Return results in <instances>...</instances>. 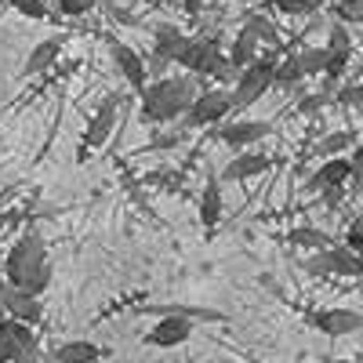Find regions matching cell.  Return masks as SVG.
<instances>
[{
	"instance_id": "cell-38",
	"label": "cell",
	"mask_w": 363,
	"mask_h": 363,
	"mask_svg": "<svg viewBox=\"0 0 363 363\" xmlns=\"http://www.w3.org/2000/svg\"><path fill=\"white\" fill-rule=\"evenodd\" d=\"M138 4H149V8H157V4H160V0H138Z\"/></svg>"
},
{
	"instance_id": "cell-39",
	"label": "cell",
	"mask_w": 363,
	"mask_h": 363,
	"mask_svg": "<svg viewBox=\"0 0 363 363\" xmlns=\"http://www.w3.org/2000/svg\"><path fill=\"white\" fill-rule=\"evenodd\" d=\"M327 363H352V359H327Z\"/></svg>"
},
{
	"instance_id": "cell-20",
	"label": "cell",
	"mask_w": 363,
	"mask_h": 363,
	"mask_svg": "<svg viewBox=\"0 0 363 363\" xmlns=\"http://www.w3.org/2000/svg\"><path fill=\"white\" fill-rule=\"evenodd\" d=\"M284 240H287L291 247H306V251H327V247H335V240H330L323 229H316V225H294Z\"/></svg>"
},
{
	"instance_id": "cell-18",
	"label": "cell",
	"mask_w": 363,
	"mask_h": 363,
	"mask_svg": "<svg viewBox=\"0 0 363 363\" xmlns=\"http://www.w3.org/2000/svg\"><path fill=\"white\" fill-rule=\"evenodd\" d=\"M272 167V160L269 157H262V153H236L225 167H222V182H247V178H258V174H265Z\"/></svg>"
},
{
	"instance_id": "cell-27",
	"label": "cell",
	"mask_w": 363,
	"mask_h": 363,
	"mask_svg": "<svg viewBox=\"0 0 363 363\" xmlns=\"http://www.w3.org/2000/svg\"><path fill=\"white\" fill-rule=\"evenodd\" d=\"M4 4H11L18 15L33 18V22H51V8L44 4V0H4Z\"/></svg>"
},
{
	"instance_id": "cell-1",
	"label": "cell",
	"mask_w": 363,
	"mask_h": 363,
	"mask_svg": "<svg viewBox=\"0 0 363 363\" xmlns=\"http://www.w3.org/2000/svg\"><path fill=\"white\" fill-rule=\"evenodd\" d=\"M4 272L15 287H26L29 294H44L51 287L55 269H51V258H48V247H44V236L37 229H26L15 240V247L4 258Z\"/></svg>"
},
{
	"instance_id": "cell-30",
	"label": "cell",
	"mask_w": 363,
	"mask_h": 363,
	"mask_svg": "<svg viewBox=\"0 0 363 363\" xmlns=\"http://www.w3.org/2000/svg\"><path fill=\"white\" fill-rule=\"evenodd\" d=\"M327 102H330V87H323V91H309V95H301V102H298V113L316 116V113H320Z\"/></svg>"
},
{
	"instance_id": "cell-13",
	"label": "cell",
	"mask_w": 363,
	"mask_h": 363,
	"mask_svg": "<svg viewBox=\"0 0 363 363\" xmlns=\"http://www.w3.org/2000/svg\"><path fill=\"white\" fill-rule=\"evenodd\" d=\"M189 40H193V37H189V33H182L174 22H160V26H157V33H153V66L164 69V66L178 62L182 51L189 48Z\"/></svg>"
},
{
	"instance_id": "cell-3",
	"label": "cell",
	"mask_w": 363,
	"mask_h": 363,
	"mask_svg": "<svg viewBox=\"0 0 363 363\" xmlns=\"http://www.w3.org/2000/svg\"><path fill=\"white\" fill-rule=\"evenodd\" d=\"M40 345L33 335V323H22L15 316H0V363H37Z\"/></svg>"
},
{
	"instance_id": "cell-35",
	"label": "cell",
	"mask_w": 363,
	"mask_h": 363,
	"mask_svg": "<svg viewBox=\"0 0 363 363\" xmlns=\"http://www.w3.org/2000/svg\"><path fill=\"white\" fill-rule=\"evenodd\" d=\"M109 11H113V18H120V22H124V26H142L135 11H124V8H116V4H109Z\"/></svg>"
},
{
	"instance_id": "cell-11",
	"label": "cell",
	"mask_w": 363,
	"mask_h": 363,
	"mask_svg": "<svg viewBox=\"0 0 363 363\" xmlns=\"http://www.w3.org/2000/svg\"><path fill=\"white\" fill-rule=\"evenodd\" d=\"M269 135H272V124H265V120H229V124L218 128V138L229 149H236V153H244V149L265 142Z\"/></svg>"
},
{
	"instance_id": "cell-28",
	"label": "cell",
	"mask_w": 363,
	"mask_h": 363,
	"mask_svg": "<svg viewBox=\"0 0 363 363\" xmlns=\"http://www.w3.org/2000/svg\"><path fill=\"white\" fill-rule=\"evenodd\" d=\"M335 18L345 22V26H363V0H338Z\"/></svg>"
},
{
	"instance_id": "cell-23",
	"label": "cell",
	"mask_w": 363,
	"mask_h": 363,
	"mask_svg": "<svg viewBox=\"0 0 363 363\" xmlns=\"http://www.w3.org/2000/svg\"><path fill=\"white\" fill-rule=\"evenodd\" d=\"M294 58H298V66L306 77H320L327 69V48H301Z\"/></svg>"
},
{
	"instance_id": "cell-2",
	"label": "cell",
	"mask_w": 363,
	"mask_h": 363,
	"mask_svg": "<svg viewBox=\"0 0 363 363\" xmlns=\"http://www.w3.org/2000/svg\"><path fill=\"white\" fill-rule=\"evenodd\" d=\"M196 84L189 77H157L153 84H145L142 91V124L157 128V124H171L189 113V106L196 102Z\"/></svg>"
},
{
	"instance_id": "cell-4",
	"label": "cell",
	"mask_w": 363,
	"mask_h": 363,
	"mask_svg": "<svg viewBox=\"0 0 363 363\" xmlns=\"http://www.w3.org/2000/svg\"><path fill=\"white\" fill-rule=\"evenodd\" d=\"M272 87H277V58H272V55H258L255 62L240 73V80L233 84V106L247 109Z\"/></svg>"
},
{
	"instance_id": "cell-10",
	"label": "cell",
	"mask_w": 363,
	"mask_h": 363,
	"mask_svg": "<svg viewBox=\"0 0 363 363\" xmlns=\"http://www.w3.org/2000/svg\"><path fill=\"white\" fill-rule=\"evenodd\" d=\"M189 338H193V316L171 313V316H160L153 327H149L142 342L149 349H174V345H186Z\"/></svg>"
},
{
	"instance_id": "cell-25",
	"label": "cell",
	"mask_w": 363,
	"mask_h": 363,
	"mask_svg": "<svg viewBox=\"0 0 363 363\" xmlns=\"http://www.w3.org/2000/svg\"><path fill=\"white\" fill-rule=\"evenodd\" d=\"M345 149H356V135H352V131H335V135H327V138L316 145V153H323V157H342Z\"/></svg>"
},
{
	"instance_id": "cell-9",
	"label": "cell",
	"mask_w": 363,
	"mask_h": 363,
	"mask_svg": "<svg viewBox=\"0 0 363 363\" xmlns=\"http://www.w3.org/2000/svg\"><path fill=\"white\" fill-rule=\"evenodd\" d=\"M306 323L316 327L320 335H327V338H349V335H356V330H363V313L335 306V309L306 313Z\"/></svg>"
},
{
	"instance_id": "cell-17",
	"label": "cell",
	"mask_w": 363,
	"mask_h": 363,
	"mask_svg": "<svg viewBox=\"0 0 363 363\" xmlns=\"http://www.w3.org/2000/svg\"><path fill=\"white\" fill-rule=\"evenodd\" d=\"M352 182V160L349 157H327L323 160V167L309 178V189L313 193H320V189H327V186H349Z\"/></svg>"
},
{
	"instance_id": "cell-32",
	"label": "cell",
	"mask_w": 363,
	"mask_h": 363,
	"mask_svg": "<svg viewBox=\"0 0 363 363\" xmlns=\"http://www.w3.org/2000/svg\"><path fill=\"white\" fill-rule=\"evenodd\" d=\"M345 244H349L352 251H363V215H356V218L349 222V233H345Z\"/></svg>"
},
{
	"instance_id": "cell-6",
	"label": "cell",
	"mask_w": 363,
	"mask_h": 363,
	"mask_svg": "<svg viewBox=\"0 0 363 363\" xmlns=\"http://www.w3.org/2000/svg\"><path fill=\"white\" fill-rule=\"evenodd\" d=\"M116 113H120V95H116V91H109V95L95 106L91 120H87V131H84L80 153H77L80 164H84L91 153H95V149H102V145L113 138V131H116Z\"/></svg>"
},
{
	"instance_id": "cell-22",
	"label": "cell",
	"mask_w": 363,
	"mask_h": 363,
	"mask_svg": "<svg viewBox=\"0 0 363 363\" xmlns=\"http://www.w3.org/2000/svg\"><path fill=\"white\" fill-rule=\"evenodd\" d=\"M306 80L309 77L301 73L298 58H284V62H277V91H298Z\"/></svg>"
},
{
	"instance_id": "cell-26",
	"label": "cell",
	"mask_w": 363,
	"mask_h": 363,
	"mask_svg": "<svg viewBox=\"0 0 363 363\" xmlns=\"http://www.w3.org/2000/svg\"><path fill=\"white\" fill-rule=\"evenodd\" d=\"M244 26L251 29V33H255L262 44H277V48H280V29L272 26L265 15H258V11H255V15H247V18H244Z\"/></svg>"
},
{
	"instance_id": "cell-5",
	"label": "cell",
	"mask_w": 363,
	"mask_h": 363,
	"mask_svg": "<svg viewBox=\"0 0 363 363\" xmlns=\"http://www.w3.org/2000/svg\"><path fill=\"white\" fill-rule=\"evenodd\" d=\"M306 272L309 277H363V251H352L349 244L313 251L306 258Z\"/></svg>"
},
{
	"instance_id": "cell-12",
	"label": "cell",
	"mask_w": 363,
	"mask_h": 363,
	"mask_svg": "<svg viewBox=\"0 0 363 363\" xmlns=\"http://www.w3.org/2000/svg\"><path fill=\"white\" fill-rule=\"evenodd\" d=\"M109 55H113V62H116V69H120V77H124L128 84H131V91H145V84H149V69H145V58L131 48V44H124V40H109Z\"/></svg>"
},
{
	"instance_id": "cell-16",
	"label": "cell",
	"mask_w": 363,
	"mask_h": 363,
	"mask_svg": "<svg viewBox=\"0 0 363 363\" xmlns=\"http://www.w3.org/2000/svg\"><path fill=\"white\" fill-rule=\"evenodd\" d=\"M106 356H109V349L87 342V338L62 342V345L51 349V363H99V359H106Z\"/></svg>"
},
{
	"instance_id": "cell-34",
	"label": "cell",
	"mask_w": 363,
	"mask_h": 363,
	"mask_svg": "<svg viewBox=\"0 0 363 363\" xmlns=\"http://www.w3.org/2000/svg\"><path fill=\"white\" fill-rule=\"evenodd\" d=\"M352 189H363V145L352 149Z\"/></svg>"
},
{
	"instance_id": "cell-33",
	"label": "cell",
	"mask_w": 363,
	"mask_h": 363,
	"mask_svg": "<svg viewBox=\"0 0 363 363\" xmlns=\"http://www.w3.org/2000/svg\"><path fill=\"white\" fill-rule=\"evenodd\" d=\"M335 99H338L342 106H363V84H349V87H342Z\"/></svg>"
},
{
	"instance_id": "cell-19",
	"label": "cell",
	"mask_w": 363,
	"mask_h": 363,
	"mask_svg": "<svg viewBox=\"0 0 363 363\" xmlns=\"http://www.w3.org/2000/svg\"><path fill=\"white\" fill-rule=\"evenodd\" d=\"M58 55H62V37H48V40H40L33 51H29L26 66H22V77H40V73L55 69Z\"/></svg>"
},
{
	"instance_id": "cell-7",
	"label": "cell",
	"mask_w": 363,
	"mask_h": 363,
	"mask_svg": "<svg viewBox=\"0 0 363 363\" xmlns=\"http://www.w3.org/2000/svg\"><path fill=\"white\" fill-rule=\"evenodd\" d=\"M233 109H236V106H233V91H225V87L218 84V87L200 91L196 102L189 106V113H186V120H182V124L193 128V131H200V128H215L218 120H225Z\"/></svg>"
},
{
	"instance_id": "cell-31",
	"label": "cell",
	"mask_w": 363,
	"mask_h": 363,
	"mask_svg": "<svg viewBox=\"0 0 363 363\" xmlns=\"http://www.w3.org/2000/svg\"><path fill=\"white\" fill-rule=\"evenodd\" d=\"M55 4H58V11H62L66 18H80L91 8H99V0H55Z\"/></svg>"
},
{
	"instance_id": "cell-36",
	"label": "cell",
	"mask_w": 363,
	"mask_h": 363,
	"mask_svg": "<svg viewBox=\"0 0 363 363\" xmlns=\"http://www.w3.org/2000/svg\"><path fill=\"white\" fill-rule=\"evenodd\" d=\"M203 4H207V0H182V8H186V15H193V18L203 11Z\"/></svg>"
},
{
	"instance_id": "cell-29",
	"label": "cell",
	"mask_w": 363,
	"mask_h": 363,
	"mask_svg": "<svg viewBox=\"0 0 363 363\" xmlns=\"http://www.w3.org/2000/svg\"><path fill=\"white\" fill-rule=\"evenodd\" d=\"M323 0H272V8L280 15H313Z\"/></svg>"
},
{
	"instance_id": "cell-37",
	"label": "cell",
	"mask_w": 363,
	"mask_h": 363,
	"mask_svg": "<svg viewBox=\"0 0 363 363\" xmlns=\"http://www.w3.org/2000/svg\"><path fill=\"white\" fill-rule=\"evenodd\" d=\"M11 291V280H8V272L4 269H0V301H4V294Z\"/></svg>"
},
{
	"instance_id": "cell-14",
	"label": "cell",
	"mask_w": 363,
	"mask_h": 363,
	"mask_svg": "<svg viewBox=\"0 0 363 363\" xmlns=\"http://www.w3.org/2000/svg\"><path fill=\"white\" fill-rule=\"evenodd\" d=\"M222 211H225V200H222V174H218V171H207L203 189H200V225H203L207 233H215L218 222H222Z\"/></svg>"
},
{
	"instance_id": "cell-15",
	"label": "cell",
	"mask_w": 363,
	"mask_h": 363,
	"mask_svg": "<svg viewBox=\"0 0 363 363\" xmlns=\"http://www.w3.org/2000/svg\"><path fill=\"white\" fill-rule=\"evenodd\" d=\"M0 309H4L8 316H15V320H22V323H40V316H44L40 294H29L26 287H15V284L4 294V301H0Z\"/></svg>"
},
{
	"instance_id": "cell-8",
	"label": "cell",
	"mask_w": 363,
	"mask_h": 363,
	"mask_svg": "<svg viewBox=\"0 0 363 363\" xmlns=\"http://www.w3.org/2000/svg\"><path fill=\"white\" fill-rule=\"evenodd\" d=\"M225 58H229V55H222V48H218L215 37H193L189 48L182 51L178 66H186L193 77H215Z\"/></svg>"
},
{
	"instance_id": "cell-21",
	"label": "cell",
	"mask_w": 363,
	"mask_h": 363,
	"mask_svg": "<svg viewBox=\"0 0 363 363\" xmlns=\"http://www.w3.org/2000/svg\"><path fill=\"white\" fill-rule=\"evenodd\" d=\"M258 44H262V40H258V37L251 33V29L244 26V29L236 33L233 48L225 51V55H229V62H233V66H240V69H247V66L255 62V58H258Z\"/></svg>"
},
{
	"instance_id": "cell-24",
	"label": "cell",
	"mask_w": 363,
	"mask_h": 363,
	"mask_svg": "<svg viewBox=\"0 0 363 363\" xmlns=\"http://www.w3.org/2000/svg\"><path fill=\"white\" fill-rule=\"evenodd\" d=\"M327 51L352 58V33L345 29V22H330V29H327Z\"/></svg>"
}]
</instances>
